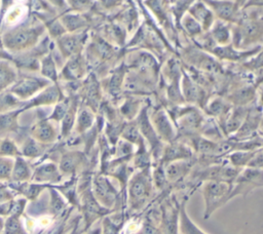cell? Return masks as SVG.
<instances>
[{
    "mask_svg": "<svg viewBox=\"0 0 263 234\" xmlns=\"http://www.w3.org/2000/svg\"><path fill=\"white\" fill-rule=\"evenodd\" d=\"M42 23L20 25L1 35L2 43L9 53H22L35 47L45 33Z\"/></svg>",
    "mask_w": 263,
    "mask_h": 234,
    "instance_id": "cell-1",
    "label": "cell"
},
{
    "mask_svg": "<svg viewBox=\"0 0 263 234\" xmlns=\"http://www.w3.org/2000/svg\"><path fill=\"white\" fill-rule=\"evenodd\" d=\"M154 186L152 183L151 169L145 167L135 172L127 184V201L129 210H142L150 201Z\"/></svg>",
    "mask_w": 263,
    "mask_h": 234,
    "instance_id": "cell-2",
    "label": "cell"
},
{
    "mask_svg": "<svg viewBox=\"0 0 263 234\" xmlns=\"http://www.w3.org/2000/svg\"><path fill=\"white\" fill-rule=\"evenodd\" d=\"M232 184L219 181H205L202 183V196L204 200V219H209L218 208L231 199Z\"/></svg>",
    "mask_w": 263,
    "mask_h": 234,
    "instance_id": "cell-3",
    "label": "cell"
},
{
    "mask_svg": "<svg viewBox=\"0 0 263 234\" xmlns=\"http://www.w3.org/2000/svg\"><path fill=\"white\" fill-rule=\"evenodd\" d=\"M180 204L174 195L167 196L159 205V227L162 234H180Z\"/></svg>",
    "mask_w": 263,
    "mask_h": 234,
    "instance_id": "cell-4",
    "label": "cell"
},
{
    "mask_svg": "<svg viewBox=\"0 0 263 234\" xmlns=\"http://www.w3.org/2000/svg\"><path fill=\"white\" fill-rule=\"evenodd\" d=\"M259 187H263V169L241 168L232 184L231 199L239 195L246 196L252 190Z\"/></svg>",
    "mask_w": 263,
    "mask_h": 234,
    "instance_id": "cell-5",
    "label": "cell"
},
{
    "mask_svg": "<svg viewBox=\"0 0 263 234\" xmlns=\"http://www.w3.org/2000/svg\"><path fill=\"white\" fill-rule=\"evenodd\" d=\"M86 33L82 31L72 33L67 32L58 39H55L57 47L61 55L65 60H68L73 55L81 53L86 40Z\"/></svg>",
    "mask_w": 263,
    "mask_h": 234,
    "instance_id": "cell-6",
    "label": "cell"
},
{
    "mask_svg": "<svg viewBox=\"0 0 263 234\" xmlns=\"http://www.w3.org/2000/svg\"><path fill=\"white\" fill-rule=\"evenodd\" d=\"M47 85L48 81L46 79L25 76L14 83L10 89V92L20 99H28Z\"/></svg>",
    "mask_w": 263,
    "mask_h": 234,
    "instance_id": "cell-7",
    "label": "cell"
},
{
    "mask_svg": "<svg viewBox=\"0 0 263 234\" xmlns=\"http://www.w3.org/2000/svg\"><path fill=\"white\" fill-rule=\"evenodd\" d=\"M193 167L194 162L191 159L177 160L167 163L164 166V170L168 184L172 185L182 182L186 177L189 176Z\"/></svg>",
    "mask_w": 263,
    "mask_h": 234,
    "instance_id": "cell-8",
    "label": "cell"
},
{
    "mask_svg": "<svg viewBox=\"0 0 263 234\" xmlns=\"http://www.w3.org/2000/svg\"><path fill=\"white\" fill-rule=\"evenodd\" d=\"M82 53L73 55L66 60V64L61 72V77L67 80H75L81 77L84 71V60Z\"/></svg>",
    "mask_w": 263,
    "mask_h": 234,
    "instance_id": "cell-9",
    "label": "cell"
},
{
    "mask_svg": "<svg viewBox=\"0 0 263 234\" xmlns=\"http://www.w3.org/2000/svg\"><path fill=\"white\" fill-rule=\"evenodd\" d=\"M179 231L180 234H208L202 229H200L188 215L186 210V199L182 200L180 204Z\"/></svg>",
    "mask_w": 263,
    "mask_h": 234,
    "instance_id": "cell-10",
    "label": "cell"
},
{
    "mask_svg": "<svg viewBox=\"0 0 263 234\" xmlns=\"http://www.w3.org/2000/svg\"><path fill=\"white\" fill-rule=\"evenodd\" d=\"M16 80V70L12 62L0 60V91Z\"/></svg>",
    "mask_w": 263,
    "mask_h": 234,
    "instance_id": "cell-11",
    "label": "cell"
},
{
    "mask_svg": "<svg viewBox=\"0 0 263 234\" xmlns=\"http://www.w3.org/2000/svg\"><path fill=\"white\" fill-rule=\"evenodd\" d=\"M39 72H40L41 75L44 76L46 79L51 80V81L54 82L55 84L58 83L59 74H58L57 64H55V61H54V59H53V55H52L51 50H50L46 55H44V56L41 59Z\"/></svg>",
    "mask_w": 263,
    "mask_h": 234,
    "instance_id": "cell-12",
    "label": "cell"
},
{
    "mask_svg": "<svg viewBox=\"0 0 263 234\" xmlns=\"http://www.w3.org/2000/svg\"><path fill=\"white\" fill-rule=\"evenodd\" d=\"M62 96L61 90L58 87V85H53L50 87H47L45 90H43L39 95H37L29 105L27 108L37 106V105H49L53 104L55 102L60 101V98Z\"/></svg>",
    "mask_w": 263,
    "mask_h": 234,
    "instance_id": "cell-13",
    "label": "cell"
},
{
    "mask_svg": "<svg viewBox=\"0 0 263 234\" xmlns=\"http://www.w3.org/2000/svg\"><path fill=\"white\" fill-rule=\"evenodd\" d=\"M133 234H162L159 227V211L157 216L146 215L142 223L134 231Z\"/></svg>",
    "mask_w": 263,
    "mask_h": 234,
    "instance_id": "cell-14",
    "label": "cell"
},
{
    "mask_svg": "<svg viewBox=\"0 0 263 234\" xmlns=\"http://www.w3.org/2000/svg\"><path fill=\"white\" fill-rule=\"evenodd\" d=\"M34 138L42 143L51 142L55 138V130L52 125L46 121L38 122L32 129Z\"/></svg>",
    "mask_w": 263,
    "mask_h": 234,
    "instance_id": "cell-15",
    "label": "cell"
},
{
    "mask_svg": "<svg viewBox=\"0 0 263 234\" xmlns=\"http://www.w3.org/2000/svg\"><path fill=\"white\" fill-rule=\"evenodd\" d=\"M40 21L43 24V26L45 27V30H47L48 35H49L48 37L52 40H55L59 37H61L62 35H64L65 33H67L66 29L64 28V26L61 23L59 17L42 16V17H40Z\"/></svg>",
    "mask_w": 263,
    "mask_h": 234,
    "instance_id": "cell-16",
    "label": "cell"
},
{
    "mask_svg": "<svg viewBox=\"0 0 263 234\" xmlns=\"http://www.w3.org/2000/svg\"><path fill=\"white\" fill-rule=\"evenodd\" d=\"M61 23L63 24L64 28L67 32H79L81 29H83L86 25L85 18L82 16H79L78 14H63L59 17Z\"/></svg>",
    "mask_w": 263,
    "mask_h": 234,
    "instance_id": "cell-17",
    "label": "cell"
},
{
    "mask_svg": "<svg viewBox=\"0 0 263 234\" xmlns=\"http://www.w3.org/2000/svg\"><path fill=\"white\" fill-rule=\"evenodd\" d=\"M97 187H98V194L100 195L101 199L104 200V203L109 204L110 206L113 205L117 196V193L114 187L111 186V184L107 180H101L97 184Z\"/></svg>",
    "mask_w": 263,
    "mask_h": 234,
    "instance_id": "cell-18",
    "label": "cell"
},
{
    "mask_svg": "<svg viewBox=\"0 0 263 234\" xmlns=\"http://www.w3.org/2000/svg\"><path fill=\"white\" fill-rule=\"evenodd\" d=\"M151 177L154 189L164 191L165 189L168 188L170 184L167 182L164 170V164L162 162H159L153 169H151Z\"/></svg>",
    "mask_w": 263,
    "mask_h": 234,
    "instance_id": "cell-19",
    "label": "cell"
},
{
    "mask_svg": "<svg viewBox=\"0 0 263 234\" xmlns=\"http://www.w3.org/2000/svg\"><path fill=\"white\" fill-rule=\"evenodd\" d=\"M155 124L157 126V129L159 131V133L162 134L163 138H165L166 140H170L173 135H172V128L166 120V117L163 115V113H158L155 117Z\"/></svg>",
    "mask_w": 263,
    "mask_h": 234,
    "instance_id": "cell-20",
    "label": "cell"
},
{
    "mask_svg": "<svg viewBox=\"0 0 263 234\" xmlns=\"http://www.w3.org/2000/svg\"><path fill=\"white\" fill-rule=\"evenodd\" d=\"M76 105L71 104L69 106V109L66 113V115L63 118V125H62V133L63 135H66L70 132L72 125L74 123V119H75V110H76Z\"/></svg>",
    "mask_w": 263,
    "mask_h": 234,
    "instance_id": "cell-21",
    "label": "cell"
},
{
    "mask_svg": "<svg viewBox=\"0 0 263 234\" xmlns=\"http://www.w3.org/2000/svg\"><path fill=\"white\" fill-rule=\"evenodd\" d=\"M92 115L91 113H89L87 110H83L79 113L78 116V123H77V129L78 131L82 132L84 130H86L92 123Z\"/></svg>",
    "mask_w": 263,
    "mask_h": 234,
    "instance_id": "cell-22",
    "label": "cell"
},
{
    "mask_svg": "<svg viewBox=\"0 0 263 234\" xmlns=\"http://www.w3.org/2000/svg\"><path fill=\"white\" fill-rule=\"evenodd\" d=\"M70 104L68 103V101H63V102H59L58 105L54 108V111L52 113V115L49 117V119H53V120H63L64 116L66 115L68 109H69Z\"/></svg>",
    "mask_w": 263,
    "mask_h": 234,
    "instance_id": "cell-23",
    "label": "cell"
},
{
    "mask_svg": "<svg viewBox=\"0 0 263 234\" xmlns=\"http://www.w3.org/2000/svg\"><path fill=\"white\" fill-rule=\"evenodd\" d=\"M123 227V223H114L109 219H106L104 221L103 226V233L102 234H119L121 229Z\"/></svg>",
    "mask_w": 263,
    "mask_h": 234,
    "instance_id": "cell-24",
    "label": "cell"
},
{
    "mask_svg": "<svg viewBox=\"0 0 263 234\" xmlns=\"http://www.w3.org/2000/svg\"><path fill=\"white\" fill-rule=\"evenodd\" d=\"M24 14V10L21 7H13L5 14V22L7 25H15Z\"/></svg>",
    "mask_w": 263,
    "mask_h": 234,
    "instance_id": "cell-25",
    "label": "cell"
},
{
    "mask_svg": "<svg viewBox=\"0 0 263 234\" xmlns=\"http://www.w3.org/2000/svg\"><path fill=\"white\" fill-rule=\"evenodd\" d=\"M17 113H6L4 115L0 116V128L2 129H7V128H12L15 119H16Z\"/></svg>",
    "mask_w": 263,
    "mask_h": 234,
    "instance_id": "cell-26",
    "label": "cell"
},
{
    "mask_svg": "<svg viewBox=\"0 0 263 234\" xmlns=\"http://www.w3.org/2000/svg\"><path fill=\"white\" fill-rule=\"evenodd\" d=\"M17 104V101L14 99L12 93L3 94L0 96V111L7 110Z\"/></svg>",
    "mask_w": 263,
    "mask_h": 234,
    "instance_id": "cell-27",
    "label": "cell"
},
{
    "mask_svg": "<svg viewBox=\"0 0 263 234\" xmlns=\"http://www.w3.org/2000/svg\"><path fill=\"white\" fill-rule=\"evenodd\" d=\"M0 152L2 154H15L17 152V149L11 141L5 140L0 145Z\"/></svg>",
    "mask_w": 263,
    "mask_h": 234,
    "instance_id": "cell-28",
    "label": "cell"
},
{
    "mask_svg": "<svg viewBox=\"0 0 263 234\" xmlns=\"http://www.w3.org/2000/svg\"><path fill=\"white\" fill-rule=\"evenodd\" d=\"M77 162V155L76 154H68L64 157L62 161V167L64 169H72Z\"/></svg>",
    "mask_w": 263,
    "mask_h": 234,
    "instance_id": "cell-29",
    "label": "cell"
},
{
    "mask_svg": "<svg viewBox=\"0 0 263 234\" xmlns=\"http://www.w3.org/2000/svg\"><path fill=\"white\" fill-rule=\"evenodd\" d=\"M38 152H39V149L37 144L33 140H28L24 147V153L26 155L32 156V155H36Z\"/></svg>",
    "mask_w": 263,
    "mask_h": 234,
    "instance_id": "cell-30",
    "label": "cell"
},
{
    "mask_svg": "<svg viewBox=\"0 0 263 234\" xmlns=\"http://www.w3.org/2000/svg\"><path fill=\"white\" fill-rule=\"evenodd\" d=\"M0 60H7L10 62H12V60H13V55L11 53H9L3 46L1 35H0Z\"/></svg>",
    "mask_w": 263,
    "mask_h": 234,
    "instance_id": "cell-31",
    "label": "cell"
},
{
    "mask_svg": "<svg viewBox=\"0 0 263 234\" xmlns=\"http://www.w3.org/2000/svg\"><path fill=\"white\" fill-rule=\"evenodd\" d=\"M88 234H102V232H101V229H100V228H97V229L92 230L91 232H89Z\"/></svg>",
    "mask_w": 263,
    "mask_h": 234,
    "instance_id": "cell-32",
    "label": "cell"
},
{
    "mask_svg": "<svg viewBox=\"0 0 263 234\" xmlns=\"http://www.w3.org/2000/svg\"><path fill=\"white\" fill-rule=\"evenodd\" d=\"M71 234H77V233H76V231H73Z\"/></svg>",
    "mask_w": 263,
    "mask_h": 234,
    "instance_id": "cell-33",
    "label": "cell"
},
{
    "mask_svg": "<svg viewBox=\"0 0 263 234\" xmlns=\"http://www.w3.org/2000/svg\"><path fill=\"white\" fill-rule=\"evenodd\" d=\"M55 234H59V233H55Z\"/></svg>",
    "mask_w": 263,
    "mask_h": 234,
    "instance_id": "cell-34",
    "label": "cell"
}]
</instances>
